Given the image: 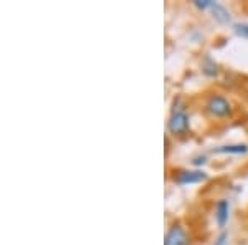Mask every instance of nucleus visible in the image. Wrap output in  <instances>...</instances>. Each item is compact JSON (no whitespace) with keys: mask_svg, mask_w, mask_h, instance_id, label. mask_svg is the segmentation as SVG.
<instances>
[{"mask_svg":"<svg viewBox=\"0 0 248 245\" xmlns=\"http://www.w3.org/2000/svg\"><path fill=\"white\" fill-rule=\"evenodd\" d=\"M207 111L212 116H217V118H225L232 113V104L225 96L222 95H212L207 101Z\"/></svg>","mask_w":248,"mask_h":245,"instance_id":"obj_1","label":"nucleus"},{"mask_svg":"<svg viewBox=\"0 0 248 245\" xmlns=\"http://www.w3.org/2000/svg\"><path fill=\"white\" fill-rule=\"evenodd\" d=\"M164 245H189V235L182 224H174L166 234Z\"/></svg>","mask_w":248,"mask_h":245,"instance_id":"obj_2","label":"nucleus"},{"mask_svg":"<svg viewBox=\"0 0 248 245\" xmlns=\"http://www.w3.org/2000/svg\"><path fill=\"white\" fill-rule=\"evenodd\" d=\"M167 126H169V131L174 132V134H184V132L189 130V116H187L184 110L172 111Z\"/></svg>","mask_w":248,"mask_h":245,"instance_id":"obj_3","label":"nucleus"},{"mask_svg":"<svg viewBox=\"0 0 248 245\" xmlns=\"http://www.w3.org/2000/svg\"><path fill=\"white\" fill-rule=\"evenodd\" d=\"M207 179V174L203 171H181L175 174L174 180L179 184H197Z\"/></svg>","mask_w":248,"mask_h":245,"instance_id":"obj_4","label":"nucleus"},{"mask_svg":"<svg viewBox=\"0 0 248 245\" xmlns=\"http://www.w3.org/2000/svg\"><path fill=\"white\" fill-rule=\"evenodd\" d=\"M229 211H230L229 200L225 199L218 200L217 207H215V219H217L218 227H225L227 220H229Z\"/></svg>","mask_w":248,"mask_h":245,"instance_id":"obj_5","label":"nucleus"},{"mask_svg":"<svg viewBox=\"0 0 248 245\" xmlns=\"http://www.w3.org/2000/svg\"><path fill=\"white\" fill-rule=\"evenodd\" d=\"M247 151V144H230V146H220L214 149V152H223V154H245Z\"/></svg>","mask_w":248,"mask_h":245,"instance_id":"obj_6","label":"nucleus"},{"mask_svg":"<svg viewBox=\"0 0 248 245\" xmlns=\"http://www.w3.org/2000/svg\"><path fill=\"white\" fill-rule=\"evenodd\" d=\"M212 12H214V18H217L218 22H222V23H229L230 22V14L223 9L222 5H218V3H214Z\"/></svg>","mask_w":248,"mask_h":245,"instance_id":"obj_7","label":"nucleus"},{"mask_svg":"<svg viewBox=\"0 0 248 245\" xmlns=\"http://www.w3.org/2000/svg\"><path fill=\"white\" fill-rule=\"evenodd\" d=\"M195 7H199V9H212L214 7V2H210V0H195Z\"/></svg>","mask_w":248,"mask_h":245,"instance_id":"obj_8","label":"nucleus"},{"mask_svg":"<svg viewBox=\"0 0 248 245\" xmlns=\"http://www.w3.org/2000/svg\"><path fill=\"white\" fill-rule=\"evenodd\" d=\"M235 32H237V35H240V37H245L248 38V25H235Z\"/></svg>","mask_w":248,"mask_h":245,"instance_id":"obj_9","label":"nucleus"},{"mask_svg":"<svg viewBox=\"0 0 248 245\" xmlns=\"http://www.w3.org/2000/svg\"><path fill=\"white\" fill-rule=\"evenodd\" d=\"M227 239H229V235L223 232V234H220V237L217 239V242H215V245H227Z\"/></svg>","mask_w":248,"mask_h":245,"instance_id":"obj_10","label":"nucleus"},{"mask_svg":"<svg viewBox=\"0 0 248 245\" xmlns=\"http://www.w3.org/2000/svg\"><path fill=\"white\" fill-rule=\"evenodd\" d=\"M203 163H205V158H197L194 161V164H203Z\"/></svg>","mask_w":248,"mask_h":245,"instance_id":"obj_11","label":"nucleus"}]
</instances>
